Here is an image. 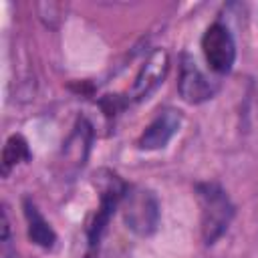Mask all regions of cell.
<instances>
[{"label": "cell", "instance_id": "1", "mask_svg": "<svg viewBox=\"0 0 258 258\" xmlns=\"http://www.w3.org/2000/svg\"><path fill=\"white\" fill-rule=\"evenodd\" d=\"M200 206H202V234L206 244H214L228 228L232 216H234V206L226 191L218 183H198L196 185Z\"/></svg>", "mask_w": 258, "mask_h": 258}, {"label": "cell", "instance_id": "2", "mask_svg": "<svg viewBox=\"0 0 258 258\" xmlns=\"http://www.w3.org/2000/svg\"><path fill=\"white\" fill-rule=\"evenodd\" d=\"M95 183H97V189H99V210H97V214H95V218H93V222H91V226L87 230L91 248L99 242V238H101L111 214L115 212V208L123 202V198L129 191L125 181L117 173H113L109 169L97 171L95 173Z\"/></svg>", "mask_w": 258, "mask_h": 258}, {"label": "cell", "instance_id": "3", "mask_svg": "<svg viewBox=\"0 0 258 258\" xmlns=\"http://www.w3.org/2000/svg\"><path fill=\"white\" fill-rule=\"evenodd\" d=\"M123 220L129 230L149 236L159 224V206L149 189H131L123 198Z\"/></svg>", "mask_w": 258, "mask_h": 258}, {"label": "cell", "instance_id": "4", "mask_svg": "<svg viewBox=\"0 0 258 258\" xmlns=\"http://www.w3.org/2000/svg\"><path fill=\"white\" fill-rule=\"evenodd\" d=\"M202 50L214 73L226 75L232 71L236 60V42L224 24L216 22L206 28L202 36Z\"/></svg>", "mask_w": 258, "mask_h": 258}, {"label": "cell", "instance_id": "5", "mask_svg": "<svg viewBox=\"0 0 258 258\" xmlns=\"http://www.w3.org/2000/svg\"><path fill=\"white\" fill-rule=\"evenodd\" d=\"M177 91L185 103L198 105L216 93V87L210 83V79L200 71L198 62L194 56L187 52L181 54V67H179V81H177Z\"/></svg>", "mask_w": 258, "mask_h": 258}, {"label": "cell", "instance_id": "6", "mask_svg": "<svg viewBox=\"0 0 258 258\" xmlns=\"http://www.w3.org/2000/svg\"><path fill=\"white\" fill-rule=\"evenodd\" d=\"M167 69H169V56H167V52L163 48L153 50L147 56V60L143 62V67L139 69L137 77H135V83L131 87V99L133 101H141V99L149 97V93L165 79Z\"/></svg>", "mask_w": 258, "mask_h": 258}, {"label": "cell", "instance_id": "7", "mask_svg": "<svg viewBox=\"0 0 258 258\" xmlns=\"http://www.w3.org/2000/svg\"><path fill=\"white\" fill-rule=\"evenodd\" d=\"M179 123H181V115L179 111H173V109H165L161 111L147 127L145 131L141 133L137 145L139 149H161L167 145V141L175 135V131L179 129Z\"/></svg>", "mask_w": 258, "mask_h": 258}, {"label": "cell", "instance_id": "8", "mask_svg": "<svg viewBox=\"0 0 258 258\" xmlns=\"http://www.w3.org/2000/svg\"><path fill=\"white\" fill-rule=\"evenodd\" d=\"M24 214H26V222H28V238L42 248H50L56 240V234L48 226V222L38 214L36 206L30 200H24Z\"/></svg>", "mask_w": 258, "mask_h": 258}, {"label": "cell", "instance_id": "9", "mask_svg": "<svg viewBox=\"0 0 258 258\" xmlns=\"http://www.w3.org/2000/svg\"><path fill=\"white\" fill-rule=\"evenodd\" d=\"M28 159H30V149L26 139L22 135H10L2 149V175H8L16 163H22Z\"/></svg>", "mask_w": 258, "mask_h": 258}]
</instances>
